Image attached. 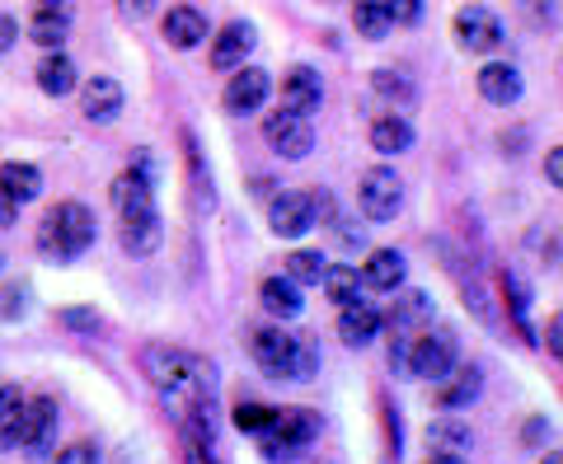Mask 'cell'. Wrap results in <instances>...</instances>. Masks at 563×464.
<instances>
[{"label": "cell", "instance_id": "obj_1", "mask_svg": "<svg viewBox=\"0 0 563 464\" xmlns=\"http://www.w3.org/2000/svg\"><path fill=\"white\" fill-rule=\"evenodd\" d=\"M254 362L268 371L273 380H314L320 376V347H314L310 333L258 329L254 333Z\"/></svg>", "mask_w": 563, "mask_h": 464}, {"label": "cell", "instance_id": "obj_2", "mask_svg": "<svg viewBox=\"0 0 563 464\" xmlns=\"http://www.w3.org/2000/svg\"><path fill=\"white\" fill-rule=\"evenodd\" d=\"M90 244H95V211L85 207V202L52 207L47 217H43V225H38V248H43L47 258H57V263L80 258Z\"/></svg>", "mask_w": 563, "mask_h": 464}, {"label": "cell", "instance_id": "obj_3", "mask_svg": "<svg viewBox=\"0 0 563 464\" xmlns=\"http://www.w3.org/2000/svg\"><path fill=\"white\" fill-rule=\"evenodd\" d=\"M314 437H320V418H314L310 408H277L273 427L258 441H263V455H268V460H291Z\"/></svg>", "mask_w": 563, "mask_h": 464}, {"label": "cell", "instance_id": "obj_4", "mask_svg": "<svg viewBox=\"0 0 563 464\" xmlns=\"http://www.w3.org/2000/svg\"><path fill=\"white\" fill-rule=\"evenodd\" d=\"M404 371H409L413 380H446L455 371V333L428 329L422 338H413V347L404 352Z\"/></svg>", "mask_w": 563, "mask_h": 464}, {"label": "cell", "instance_id": "obj_5", "mask_svg": "<svg viewBox=\"0 0 563 464\" xmlns=\"http://www.w3.org/2000/svg\"><path fill=\"white\" fill-rule=\"evenodd\" d=\"M357 202L366 211V221H395L404 211V184L390 165H376L362 174V188H357Z\"/></svg>", "mask_w": 563, "mask_h": 464}, {"label": "cell", "instance_id": "obj_6", "mask_svg": "<svg viewBox=\"0 0 563 464\" xmlns=\"http://www.w3.org/2000/svg\"><path fill=\"white\" fill-rule=\"evenodd\" d=\"M263 141H268L282 159H306L314 151V128H310V118L287 109V113H273L263 122Z\"/></svg>", "mask_w": 563, "mask_h": 464}, {"label": "cell", "instance_id": "obj_7", "mask_svg": "<svg viewBox=\"0 0 563 464\" xmlns=\"http://www.w3.org/2000/svg\"><path fill=\"white\" fill-rule=\"evenodd\" d=\"M314 217H320V202H314L310 192H282L268 207L273 235H282V240H301L306 230H314Z\"/></svg>", "mask_w": 563, "mask_h": 464}, {"label": "cell", "instance_id": "obj_8", "mask_svg": "<svg viewBox=\"0 0 563 464\" xmlns=\"http://www.w3.org/2000/svg\"><path fill=\"white\" fill-rule=\"evenodd\" d=\"M268 95H273L268 70L263 66H240L231 76V85H225V113H235V118L258 113L263 103H268Z\"/></svg>", "mask_w": 563, "mask_h": 464}, {"label": "cell", "instance_id": "obj_9", "mask_svg": "<svg viewBox=\"0 0 563 464\" xmlns=\"http://www.w3.org/2000/svg\"><path fill=\"white\" fill-rule=\"evenodd\" d=\"M455 38H461L465 52H498L503 47V24H498L493 10L465 5V10H455Z\"/></svg>", "mask_w": 563, "mask_h": 464}, {"label": "cell", "instance_id": "obj_10", "mask_svg": "<svg viewBox=\"0 0 563 464\" xmlns=\"http://www.w3.org/2000/svg\"><path fill=\"white\" fill-rule=\"evenodd\" d=\"M113 207H118L122 221L151 217V211H155V192H151V169H146V159H141L136 169L118 174V184H113Z\"/></svg>", "mask_w": 563, "mask_h": 464}, {"label": "cell", "instance_id": "obj_11", "mask_svg": "<svg viewBox=\"0 0 563 464\" xmlns=\"http://www.w3.org/2000/svg\"><path fill=\"white\" fill-rule=\"evenodd\" d=\"M282 103H287L291 113H320V103H324V85H320V70L314 66H291L287 70V80H282Z\"/></svg>", "mask_w": 563, "mask_h": 464}, {"label": "cell", "instance_id": "obj_12", "mask_svg": "<svg viewBox=\"0 0 563 464\" xmlns=\"http://www.w3.org/2000/svg\"><path fill=\"white\" fill-rule=\"evenodd\" d=\"M52 441H57V399L52 395H38V399H29V413H24V451L33 455H43L52 451Z\"/></svg>", "mask_w": 563, "mask_h": 464}, {"label": "cell", "instance_id": "obj_13", "mask_svg": "<svg viewBox=\"0 0 563 464\" xmlns=\"http://www.w3.org/2000/svg\"><path fill=\"white\" fill-rule=\"evenodd\" d=\"M80 109L90 122H113L122 113V85L113 76H90L80 85Z\"/></svg>", "mask_w": 563, "mask_h": 464}, {"label": "cell", "instance_id": "obj_14", "mask_svg": "<svg viewBox=\"0 0 563 464\" xmlns=\"http://www.w3.org/2000/svg\"><path fill=\"white\" fill-rule=\"evenodd\" d=\"M385 324V314L376 306H366V300H352V306L339 310V338L347 347H366V343H376V333Z\"/></svg>", "mask_w": 563, "mask_h": 464}, {"label": "cell", "instance_id": "obj_15", "mask_svg": "<svg viewBox=\"0 0 563 464\" xmlns=\"http://www.w3.org/2000/svg\"><path fill=\"white\" fill-rule=\"evenodd\" d=\"M254 24H244V20H235V24H225L221 29V38L211 43V66L217 70H240L244 66V57L254 52Z\"/></svg>", "mask_w": 563, "mask_h": 464}, {"label": "cell", "instance_id": "obj_16", "mask_svg": "<svg viewBox=\"0 0 563 464\" xmlns=\"http://www.w3.org/2000/svg\"><path fill=\"white\" fill-rule=\"evenodd\" d=\"M521 70L512 66V62H488L484 70H479V95L488 99V103H498V109H507V103H517L521 99Z\"/></svg>", "mask_w": 563, "mask_h": 464}, {"label": "cell", "instance_id": "obj_17", "mask_svg": "<svg viewBox=\"0 0 563 464\" xmlns=\"http://www.w3.org/2000/svg\"><path fill=\"white\" fill-rule=\"evenodd\" d=\"M207 38V14L202 10H192V5H174L165 14V43L169 47H179V52H192Z\"/></svg>", "mask_w": 563, "mask_h": 464}, {"label": "cell", "instance_id": "obj_18", "mask_svg": "<svg viewBox=\"0 0 563 464\" xmlns=\"http://www.w3.org/2000/svg\"><path fill=\"white\" fill-rule=\"evenodd\" d=\"M404 273H409V263H404L399 248H376V254L366 258V267H362V281L372 291H399Z\"/></svg>", "mask_w": 563, "mask_h": 464}, {"label": "cell", "instance_id": "obj_19", "mask_svg": "<svg viewBox=\"0 0 563 464\" xmlns=\"http://www.w3.org/2000/svg\"><path fill=\"white\" fill-rule=\"evenodd\" d=\"M385 324H390L395 333H413L422 324H432V296L428 291H404L395 296L390 314H385Z\"/></svg>", "mask_w": 563, "mask_h": 464}, {"label": "cell", "instance_id": "obj_20", "mask_svg": "<svg viewBox=\"0 0 563 464\" xmlns=\"http://www.w3.org/2000/svg\"><path fill=\"white\" fill-rule=\"evenodd\" d=\"M33 43L38 47H62L66 43V33H70V10H66V0H43V10L33 14Z\"/></svg>", "mask_w": 563, "mask_h": 464}, {"label": "cell", "instance_id": "obj_21", "mask_svg": "<svg viewBox=\"0 0 563 464\" xmlns=\"http://www.w3.org/2000/svg\"><path fill=\"white\" fill-rule=\"evenodd\" d=\"M258 300H263V310L268 314H277V319H296L306 310V300H301V287H296V281L282 273V277H268L258 287Z\"/></svg>", "mask_w": 563, "mask_h": 464}, {"label": "cell", "instance_id": "obj_22", "mask_svg": "<svg viewBox=\"0 0 563 464\" xmlns=\"http://www.w3.org/2000/svg\"><path fill=\"white\" fill-rule=\"evenodd\" d=\"M161 244H165L161 211H151V217H132V221H122V248H128V254L146 258V254H155Z\"/></svg>", "mask_w": 563, "mask_h": 464}, {"label": "cell", "instance_id": "obj_23", "mask_svg": "<svg viewBox=\"0 0 563 464\" xmlns=\"http://www.w3.org/2000/svg\"><path fill=\"white\" fill-rule=\"evenodd\" d=\"M372 151L380 155H404V151H413V128H409V118H399V113H385L372 122Z\"/></svg>", "mask_w": 563, "mask_h": 464}, {"label": "cell", "instance_id": "obj_24", "mask_svg": "<svg viewBox=\"0 0 563 464\" xmlns=\"http://www.w3.org/2000/svg\"><path fill=\"white\" fill-rule=\"evenodd\" d=\"M24 413H29V399L20 389L0 385V451H10V445L24 441Z\"/></svg>", "mask_w": 563, "mask_h": 464}, {"label": "cell", "instance_id": "obj_25", "mask_svg": "<svg viewBox=\"0 0 563 464\" xmlns=\"http://www.w3.org/2000/svg\"><path fill=\"white\" fill-rule=\"evenodd\" d=\"M0 188L10 192L14 202H33L43 192V169L38 165H24V159H10V165H0Z\"/></svg>", "mask_w": 563, "mask_h": 464}, {"label": "cell", "instance_id": "obj_26", "mask_svg": "<svg viewBox=\"0 0 563 464\" xmlns=\"http://www.w3.org/2000/svg\"><path fill=\"white\" fill-rule=\"evenodd\" d=\"M38 89L52 99H66L70 89H76V62H70L66 52H47L38 62Z\"/></svg>", "mask_w": 563, "mask_h": 464}, {"label": "cell", "instance_id": "obj_27", "mask_svg": "<svg viewBox=\"0 0 563 464\" xmlns=\"http://www.w3.org/2000/svg\"><path fill=\"white\" fill-rule=\"evenodd\" d=\"M352 24H357L362 38L380 43L385 33L395 29V14H390V0H352Z\"/></svg>", "mask_w": 563, "mask_h": 464}, {"label": "cell", "instance_id": "obj_28", "mask_svg": "<svg viewBox=\"0 0 563 464\" xmlns=\"http://www.w3.org/2000/svg\"><path fill=\"white\" fill-rule=\"evenodd\" d=\"M320 287L329 291V300H333V306H352V300H362V287H366V281L357 277V267H347V263H333L329 267V273H324V281H320Z\"/></svg>", "mask_w": 563, "mask_h": 464}, {"label": "cell", "instance_id": "obj_29", "mask_svg": "<svg viewBox=\"0 0 563 464\" xmlns=\"http://www.w3.org/2000/svg\"><path fill=\"white\" fill-rule=\"evenodd\" d=\"M503 291H507V310H512L521 338H526V343H540L536 329H531V291H526V281L507 273V277H503Z\"/></svg>", "mask_w": 563, "mask_h": 464}, {"label": "cell", "instance_id": "obj_30", "mask_svg": "<svg viewBox=\"0 0 563 464\" xmlns=\"http://www.w3.org/2000/svg\"><path fill=\"white\" fill-rule=\"evenodd\" d=\"M324 273H329V263H324V254H314V248H296L287 258V277L296 287H320Z\"/></svg>", "mask_w": 563, "mask_h": 464}, {"label": "cell", "instance_id": "obj_31", "mask_svg": "<svg viewBox=\"0 0 563 464\" xmlns=\"http://www.w3.org/2000/svg\"><path fill=\"white\" fill-rule=\"evenodd\" d=\"M273 418H277V408H268V404H254V399L235 408V427H240V432H254V437L268 432Z\"/></svg>", "mask_w": 563, "mask_h": 464}, {"label": "cell", "instance_id": "obj_32", "mask_svg": "<svg viewBox=\"0 0 563 464\" xmlns=\"http://www.w3.org/2000/svg\"><path fill=\"white\" fill-rule=\"evenodd\" d=\"M428 441H432V451L455 455V451H465V445H470V432H465V427H455V422H437Z\"/></svg>", "mask_w": 563, "mask_h": 464}, {"label": "cell", "instance_id": "obj_33", "mask_svg": "<svg viewBox=\"0 0 563 464\" xmlns=\"http://www.w3.org/2000/svg\"><path fill=\"white\" fill-rule=\"evenodd\" d=\"M474 395H479V371L470 366V371H461V380L442 389V404H446V408H461V404H470Z\"/></svg>", "mask_w": 563, "mask_h": 464}, {"label": "cell", "instance_id": "obj_34", "mask_svg": "<svg viewBox=\"0 0 563 464\" xmlns=\"http://www.w3.org/2000/svg\"><path fill=\"white\" fill-rule=\"evenodd\" d=\"M57 464H99V445H90V441L66 445V451H57Z\"/></svg>", "mask_w": 563, "mask_h": 464}, {"label": "cell", "instance_id": "obj_35", "mask_svg": "<svg viewBox=\"0 0 563 464\" xmlns=\"http://www.w3.org/2000/svg\"><path fill=\"white\" fill-rule=\"evenodd\" d=\"M29 310V291L24 287H5V296H0V314L14 319V314H24Z\"/></svg>", "mask_w": 563, "mask_h": 464}, {"label": "cell", "instance_id": "obj_36", "mask_svg": "<svg viewBox=\"0 0 563 464\" xmlns=\"http://www.w3.org/2000/svg\"><path fill=\"white\" fill-rule=\"evenodd\" d=\"M395 24H418L422 20V0H390Z\"/></svg>", "mask_w": 563, "mask_h": 464}, {"label": "cell", "instance_id": "obj_37", "mask_svg": "<svg viewBox=\"0 0 563 464\" xmlns=\"http://www.w3.org/2000/svg\"><path fill=\"white\" fill-rule=\"evenodd\" d=\"M544 347H550L559 362H563V310L550 319V324H544Z\"/></svg>", "mask_w": 563, "mask_h": 464}, {"label": "cell", "instance_id": "obj_38", "mask_svg": "<svg viewBox=\"0 0 563 464\" xmlns=\"http://www.w3.org/2000/svg\"><path fill=\"white\" fill-rule=\"evenodd\" d=\"M155 10V0H118V14H122V20H146V14Z\"/></svg>", "mask_w": 563, "mask_h": 464}, {"label": "cell", "instance_id": "obj_39", "mask_svg": "<svg viewBox=\"0 0 563 464\" xmlns=\"http://www.w3.org/2000/svg\"><path fill=\"white\" fill-rule=\"evenodd\" d=\"M20 43V20H10V14H0V52H10Z\"/></svg>", "mask_w": 563, "mask_h": 464}, {"label": "cell", "instance_id": "obj_40", "mask_svg": "<svg viewBox=\"0 0 563 464\" xmlns=\"http://www.w3.org/2000/svg\"><path fill=\"white\" fill-rule=\"evenodd\" d=\"M544 174H550L554 188H563V146H554L550 155H544Z\"/></svg>", "mask_w": 563, "mask_h": 464}, {"label": "cell", "instance_id": "obj_41", "mask_svg": "<svg viewBox=\"0 0 563 464\" xmlns=\"http://www.w3.org/2000/svg\"><path fill=\"white\" fill-rule=\"evenodd\" d=\"M14 217H20V202H14L10 192L0 188V230H5V225H14Z\"/></svg>", "mask_w": 563, "mask_h": 464}, {"label": "cell", "instance_id": "obj_42", "mask_svg": "<svg viewBox=\"0 0 563 464\" xmlns=\"http://www.w3.org/2000/svg\"><path fill=\"white\" fill-rule=\"evenodd\" d=\"M66 324H70V329H99V319H95L90 310H70V314H66Z\"/></svg>", "mask_w": 563, "mask_h": 464}, {"label": "cell", "instance_id": "obj_43", "mask_svg": "<svg viewBox=\"0 0 563 464\" xmlns=\"http://www.w3.org/2000/svg\"><path fill=\"white\" fill-rule=\"evenodd\" d=\"M428 464H470V460H461V455H432Z\"/></svg>", "mask_w": 563, "mask_h": 464}, {"label": "cell", "instance_id": "obj_44", "mask_svg": "<svg viewBox=\"0 0 563 464\" xmlns=\"http://www.w3.org/2000/svg\"><path fill=\"white\" fill-rule=\"evenodd\" d=\"M540 464H563V451H550V455H544Z\"/></svg>", "mask_w": 563, "mask_h": 464}]
</instances>
